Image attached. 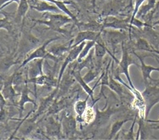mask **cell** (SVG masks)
Here are the masks:
<instances>
[{
  "instance_id": "obj_19",
  "label": "cell",
  "mask_w": 159,
  "mask_h": 140,
  "mask_svg": "<svg viewBox=\"0 0 159 140\" xmlns=\"http://www.w3.org/2000/svg\"><path fill=\"white\" fill-rule=\"evenodd\" d=\"M89 98V96H87V98H84V100H78L74 104V111L75 113L77 114V120L78 122H84V115L85 111L87 110V104H88Z\"/></svg>"
},
{
  "instance_id": "obj_22",
  "label": "cell",
  "mask_w": 159,
  "mask_h": 140,
  "mask_svg": "<svg viewBox=\"0 0 159 140\" xmlns=\"http://www.w3.org/2000/svg\"><path fill=\"white\" fill-rule=\"evenodd\" d=\"M134 119H131V118H126V119H123V120H118L114 121L113 123L111 124V133L110 135L108 138L109 139H111V138H115V136L117 135L120 130L122 129V127L124 126V124L128 122V121H130V120H133Z\"/></svg>"
},
{
  "instance_id": "obj_39",
  "label": "cell",
  "mask_w": 159,
  "mask_h": 140,
  "mask_svg": "<svg viewBox=\"0 0 159 140\" xmlns=\"http://www.w3.org/2000/svg\"><path fill=\"white\" fill-rule=\"evenodd\" d=\"M129 6H132V4H133V0H129Z\"/></svg>"
},
{
  "instance_id": "obj_35",
  "label": "cell",
  "mask_w": 159,
  "mask_h": 140,
  "mask_svg": "<svg viewBox=\"0 0 159 140\" xmlns=\"http://www.w3.org/2000/svg\"><path fill=\"white\" fill-rule=\"evenodd\" d=\"M146 122L148 123H155V124H159V119L158 120H149V119H146Z\"/></svg>"
},
{
  "instance_id": "obj_18",
  "label": "cell",
  "mask_w": 159,
  "mask_h": 140,
  "mask_svg": "<svg viewBox=\"0 0 159 140\" xmlns=\"http://www.w3.org/2000/svg\"><path fill=\"white\" fill-rule=\"evenodd\" d=\"M60 89L59 87H56L54 92H53L51 94H49V96H47L46 98H43L41 102H40V104H39V110L36 111V114H35V116L37 117H39L40 115H42L44 111H46V109H49V106L51 105V104L53 103V99L55 98V96L57 94V92L58 90Z\"/></svg>"
},
{
  "instance_id": "obj_14",
  "label": "cell",
  "mask_w": 159,
  "mask_h": 140,
  "mask_svg": "<svg viewBox=\"0 0 159 140\" xmlns=\"http://www.w3.org/2000/svg\"><path fill=\"white\" fill-rule=\"evenodd\" d=\"M20 98L18 102V105H19V119H13V120H20L22 117L23 111L25 110V104L26 103H33L34 104V106L37 107V104L35 103V101L30 98L29 96V88L27 87V83L23 87L21 93H20Z\"/></svg>"
},
{
  "instance_id": "obj_24",
  "label": "cell",
  "mask_w": 159,
  "mask_h": 140,
  "mask_svg": "<svg viewBox=\"0 0 159 140\" xmlns=\"http://www.w3.org/2000/svg\"><path fill=\"white\" fill-rule=\"evenodd\" d=\"M18 8L16 11V18L20 20L24 19L26 16V13L28 11V9L30 8V4L28 0H20V3H18Z\"/></svg>"
},
{
  "instance_id": "obj_27",
  "label": "cell",
  "mask_w": 159,
  "mask_h": 140,
  "mask_svg": "<svg viewBox=\"0 0 159 140\" xmlns=\"http://www.w3.org/2000/svg\"><path fill=\"white\" fill-rule=\"evenodd\" d=\"M136 49L139 50H142V51H146V52L152 53L154 48L146 39L139 38L136 42Z\"/></svg>"
},
{
  "instance_id": "obj_41",
  "label": "cell",
  "mask_w": 159,
  "mask_h": 140,
  "mask_svg": "<svg viewBox=\"0 0 159 140\" xmlns=\"http://www.w3.org/2000/svg\"><path fill=\"white\" fill-rule=\"evenodd\" d=\"M66 1H73V0H66Z\"/></svg>"
},
{
  "instance_id": "obj_20",
  "label": "cell",
  "mask_w": 159,
  "mask_h": 140,
  "mask_svg": "<svg viewBox=\"0 0 159 140\" xmlns=\"http://www.w3.org/2000/svg\"><path fill=\"white\" fill-rule=\"evenodd\" d=\"M67 105H68V99L61 98L60 101H57V98H55V101L48 109V116L57 114L60 111H62L63 110L66 109Z\"/></svg>"
},
{
  "instance_id": "obj_8",
  "label": "cell",
  "mask_w": 159,
  "mask_h": 140,
  "mask_svg": "<svg viewBox=\"0 0 159 140\" xmlns=\"http://www.w3.org/2000/svg\"><path fill=\"white\" fill-rule=\"evenodd\" d=\"M77 118L73 117L69 111H65L61 118V125L63 133L66 137L70 138L76 133L77 131Z\"/></svg>"
},
{
  "instance_id": "obj_37",
  "label": "cell",
  "mask_w": 159,
  "mask_h": 140,
  "mask_svg": "<svg viewBox=\"0 0 159 140\" xmlns=\"http://www.w3.org/2000/svg\"><path fill=\"white\" fill-rule=\"evenodd\" d=\"M157 25L159 26V20H157V21H155V22L152 23V26H157Z\"/></svg>"
},
{
  "instance_id": "obj_25",
  "label": "cell",
  "mask_w": 159,
  "mask_h": 140,
  "mask_svg": "<svg viewBox=\"0 0 159 140\" xmlns=\"http://www.w3.org/2000/svg\"><path fill=\"white\" fill-rule=\"evenodd\" d=\"M123 83L118 82L116 81V79L112 77V76L110 75V78H109V84H108V88H110L111 90L114 93H116L118 96L122 97L124 95V89H123Z\"/></svg>"
},
{
  "instance_id": "obj_28",
  "label": "cell",
  "mask_w": 159,
  "mask_h": 140,
  "mask_svg": "<svg viewBox=\"0 0 159 140\" xmlns=\"http://www.w3.org/2000/svg\"><path fill=\"white\" fill-rule=\"evenodd\" d=\"M96 77H97V72H94L93 69H89V72H87V74H85L83 77V78L87 83H89L93 80H94Z\"/></svg>"
},
{
  "instance_id": "obj_12",
  "label": "cell",
  "mask_w": 159,
  "mask_h": 140,
  "mask_svg": "<svg viewBox=\"0 0 159 140\" xmlns=\"http://www.w3.org/2000/svg\"><path fill=\"white\" fill-rule=\"evenodd\" d=\"M116 113L111 106H109L105 110L100 111L97 107H95V118H94V124L97 127H101L105 126L110 120L111 116Z\"/></svg>"
},
{
  "instance_id": "obj_3",
  "label": "cell",
  "mask_w": 159,
  "mask_h": 140,
  "mask_svg": "<svg viewBox=\"0 0 159 140\" xmlns=\"http://www.w3.org/2000/svg\"><path fill=\"white\" fill-rule=\"evenodd\" d=\"M59 37H55V38H50V39L47 40L42 46H40L39 48H37V49L30 54L29 55L27 56V58L24 59V61L22 62V64L20 65V66L19 67L20 68H22L24 67L25 65H27L28 63H30L31 61H33L34 59H52L55 62H59L60 61V59L57 57H55L51 54H49V51L47 50V47L49 45L50 42H54V41H56V40H58Z\"/></svg>"
},
{
  "instance_id": "obj_42",
  "label": "cell",
  "mask_w": 159,
  "mask_h": 140,
  "mask_svg": "<svg viewBox=\"0 0 159 140\" xmlns=\"http://www.w3.org/2000/svg\"><path fill=\"white\" fill-rule=\"evenodd\" d=\"M62 1H66V0H62Z\"/></svg>"
},
{
  "instance_id": "obj_23",
  "label": "cell",
  "mask_w": 159,
  "mask_h": 140,
  "mask_svg": "<svg viewBox=\"0 0 159 140\" xmlns=\"http://www.w3.org/2000/svg\"><path fill=\"white\" fill-rule=\"evenodd\" d=\"M78 28L80 31H92V32H102L103 31V26L102 24L96 22V21H92L88 23H79L78 25Z\"/></svg>"
},
{
  "instance_id": "obj_5",
  "label": "cell",
  "mask_w": 159,
  "mask_h": 140,
  "mask_svg": "<svg viewBox=\"0 0 159 140\" xmlns=\"http://www.w3.org/2000/svg\"><path fill=\"white\" fill-rule=\"evenodd\" d=\"M146 104V119L149 116L153 106L159 103V87L155 85H146V89L141 93Z\"/></svg>"
},
{
  "instance_id": "obj_38",
  "label": "cell",
  "mask_w": 159,
  "mask_h": 140,
  "mask_svg": "<svg viewBox=\"0 0 159 140\" xmlns=\"http://www.w3.org/2000/svg\"><path fill=\"white\" fill-rule=\"evenodd\" d=\"M152 129H155V130H159V126H155V127H152Z\"/></svg>"
},
{
  "instance_id": "obj_13",
  "label": "cell",
  "mask_w": 159,
  "mask_h": 140,
  "mask_svg": "<svg viewBox=\"0 0 159 140\" xmlns=\"http://www.w3.org/2000/svg\"><path fill=\"white\" fill-rule=\"evenodd\" d=\"M102 32L97 33V32H92V31H80L75 37L72 43V48L76 46L79 45L80 43L87 41H92V40H96L101 36Z\"/></svg>"
},
{
  "instance_id": "obj_32",
  "label": "cell",
  "mask_w": 159,
  "mask_h": 140,
  "mask_svg": "<svg viewBox=\"0 0 159 140\" xmlns=\"http://www.w3.org/2000/svg\"><path fill=\"white\" fill-rule=\"evenodd\" d=\"M12 78H13V85L15 87H16L18 85L21 84L23 81L22 74L19 73V72H16L12 75Z\"/></svg>"
},
{
  "instance_id": "obj_7",
  "label": "cell",
  "mask_w": 159,
  "mask_h": 140,
  "mask_svg": "<svg viewBox=\"0 0 159 140\" xmlns=\"http://www.w3.org/2000/svg\"><path fill=\"white\" fill-rule=\"evenodd\" d=\"M86 42H82L79 45L71 48V50L68 52V55H67V56L65 58V60H64L63 64H62L61 68L60 70V73H59L58 79H57V80H58L59 88H60V83H61V78L62 77H63L64 72H65V70L66 69V67L68 66L69 64H71L72 62H74L76 59H78V56L81 54L82 50H83L85 44H86Z\"/></svg>"
},
{
  "instance_id": "obj_30",
  "label": "cell",
  "mask_w": 159,
  "mask_h": 140,
  "mask_svg": "<svg viewBox=\"0 0 159 140\" xmlns=\"http://www.w3.org/2000/svg\"><path fill=\"white\" fill-rule=\"evenodd\" d=\"M1 28L3 29L6 30L8 33H11V31H12V25H11V23L9 20H8V18L7 17H4V18H2L1 19Z\"/></svg>"
},
{
  "instance_id": "obj_21",
  "label": "cell",
  "mask_w": 159,
  "mask_h": 140,
  "mask_svg": "<svg viewBox=\"0 0 159 140\" xmlns=\"http://www.w3.org/2000/svg\"><path fill=\"white\" fill-rule=\"evenodd\" d=\"M157 0H147L146 4H142L137 13V16L141 19H145L146 16L155 8Z\"/></svg>"
},
{
  "instance_id": "obj_4",
  "label": "cell",
  "mask_w": 159,
  "mask_h": 140,
  "mask_svg": "<svg viewBox=\"0 0 159 140\" xmlns=\"http://www.w3.org/2000/svg\"><path fill=\"white\" fill-rule=\"evenodd\" d=\"M101 37L106 45H110L112 49V52L116 54L117 46L123 43L128 37V35L125 30L114 29V31H102Z\"/></svg>"
},
{
  "instance_id": "obj_36",
  "label": "cell",
  "mask_w": 159,
  "mask_h": 140,
  "mask_svg": "<svg viewBox=\"0 0 159 140\" xmlns=\"http://www.w3.org/2000/svg\"><path fill=\"white\" fill-rule=\"evenodd\" d=\"M152 53H155V54H157V55H159V50H158V49H155V48L153 49V52Z\"/></svg>"
},
{
  "instance_id": "obj_15",
  "label": "cell",
  "mask_w": 159,
  "mask_h": 140,
  "mask_svg": "<svg viewBox=\"0 0 159 140\" xmlns=\"http://www.w3.org/2000/svg\"><path fill=\"white\" fill-rule=\"evenodd\" d=\"M72 43H73V40H71L65 44H55V45L51 46L48 49V51H49V54H51L55 57L61 59L66 53L69 52L71 50V49L72 48Z\"/></svg>"
},
{
  "instance_id": "obj_40",
  "label": "cell",
  "mask_w": 159,
  "mask_h": 140,
  "mask_svg": "<svg viewBox=\"0 0 159 140\" xmlns=\"http://www.w3.org/2000/svg\"><path fill=\"white\" fill-rule=\"evenodd\" d=\"M152 54H153V55L156 56L157 58H158V59H159V55H157V54H155V53H152Z\"/></svg>"
},
{
  "instance_id": "obj_10",
  "label": "cell",
  "mask_w": 159,
  "mask_h": 140,
  "mask_svg": "<svg viewBox=\"0 0 159 140\" xmlns=\"http://www.w3.org/2000/svg\"><path fill=\"white\" fill-rule=\"evenodd\" d=\"M134 55L136 56L137 58L139 59L140 62V69L142 73L143 81L145 82V85L149 84V83H152V81H154V79L152 77V72H159V67H154L152 65H146L145 61H144V57L145 56H140L139 55H137L134 52Z\"/></svg>"
},
{
  "instance_id": "obj_11",
  "label": "cell",
  "mask_w": 159,
  "mask_h": 140,
  "mask_svg": "<svg viewBox=\"0 0 159 140\" xmlns=\"http://www.w3.org/2000/svg\"><path fill=\"white\" fill-rule=\"evenodd\" d=\"M49 2L44 0H33V3H29L30 8L40 13H59L61 10L56 5L49 4Z\"/></svg>"
},
{
  "instance_id": "obj_34",
  "label": "cell",
  "mask_w": 159,
  "mask_h": 140,
  "mask_svg": "<svg viewBox=\"0 0 159 140\" xmlns=\"http://www.w3.org/2000/svg\"><path fill=\"white\" fill-rule=\"evenodd\" d=\"M153 57H154V58L156 59V60L158 62V64H159V59H158V58H157L156 56H154V55H153ZM150 84L155 85V86H157V87H159V78L157 79V80H154V81H152V83H150Z\"/></svg>"
},
{
  "instance_id": "obj_9",
  "label": "cell",
  "mask_w": 159,
  "mask_h": 140,
  "mask_svg": "<svg viewBox=\"0 0 159 140\" xmlns=\"http://www.w3.org/2000/svg\"><path fill=\"white\" fill-rule=\"evenodd\" d=\"M45 129L46 134L51 138H61V134L63 133L61 121L56 120L53 116H49L46 120Z\"/></svg>"
},
{
  "instance_id": "obj_26",
  "label": "cell",
  "mask_w": 159,
  "mask_h": 140,
  "mask_svg": "<svg viewBox=\"0 0 159 140\" xmlns=\"http://www.w3.org/2000/svg\"><path fill=\"white\" fill-rule=\"evenodd\" d=\"M95 42L96 41L95 40H92V41H87L86 42V44L84 47V49L82 50L81 54L79 55L78 58V62H81L83 59H84L85 57H87L89 55V51L91 50L92 48H94V44H95Z\"/></svg>"
},
{
  "instance_id": "obj_29",
  "label": "cell",
  "mask_w": 159,
  "mask_h": 140,
  "mask_svg": "<svg viewBox=\"0 0 159 140\" xmlns=\"http://www.w3.org/2000/svg\"><path fill=\"white\" fill-rule=\"evenodd\" d=\"M146 0H135V3H134V11H133V14H132V15L130 17V20H133L134 18H136V15H137V13H138V11L140 10V6L142 5L144 2H145Z\"/></svg>"
},
{
  "instance_id": "obj_31",
  "label": "cell",
  "mask_w": 159,
  "mask_h": 140,
  "mask_svg": "<svg viewBox=\"0 0 159 140\" xmlns=\"http://www.w3.org/2000/svg\"><path fill=\"white\" fill-rule=\"evenodd\" d=\"M137 122V116L134 118V120H132V125L130 127L129 130L128 132V133H126V136L124 137L125 139H135L134 134V124Z\"/></svg>"
},
{
  "instance_id": "obj_1",
  "label": "cell",
  "mask_w": 159,
  "mask_h": 140,
  "mask_svg": "<svg viewBox=\"0 0 159 140\" xmlns=\"http://www.w3.org/2000/svg\"><path fill=\"white\" fill-rule=\"evenodd\" d=\"M121 47H122V50H123V55H122V59H121L119 64H118V67L116 70V72L114 74H117V75H120V74H124L126 77L127 80L129 81V84L132 88L134 90V94L135 96H141V93L138 92L136 88H134L131 77L129 75V66L131 65H135L137 67H140V64L137 63L135 60H134V59L129 55V54L128 52V50L125 49V45H124V42L123 43H121Z\"/></svg>"
},
{
  "instance_id": "obj_16",
  "label": "cell",
  "mask_w": 159,
  "mask_h": 140,
  "mask_svg": "<svg viewBox=\"0 0 159 140\" xmlns=\"http://www.w3.org/2000/svg\"><path fill=\"white\" fill-rule=\"evenodd\" d=\"M72 72H73V71H72ZM73 76H74L76 81H78V83H79V85L81 86V88L84 89V91L89 96V98H90L91 100H92L91 106H93V105L95 104V102L99 100V98L95 99L94 97V89H95V88H94H94H90V87L89 86V83H87V82L84 80V78L81 77V73H78V72H73Z\"/></svg>"
},
{
  "instance_id": "obj_33",
  "label": "cell",
  "mask_w": 159,
  "mask_h": 140,
  "mask_svg": "<svg viewBox=\"0 0 159 140\" xmlns=\"http://www.w3.org/2000/svg\"><path fill=\"white\" fill-rule=\"evenodd\" d=\"M20 0H1V10H3V8H5L7 5H9L10 3H19Z\"/></svg>"
},
{
  "instance_id": "obj_2",
  "label": "cell",
  "mask_w": 159,
  "mask_h": 140,
  "mask_svg": "<svg viewBox=\"0 0 159 140\" xmlns=\"http://www.w3.org/2000/svg\"><path fill=\"white\" fill-rule=\"evenodd\" d=\"M46 16L49 18V20H33V21L42 24L44 26H47L49 29L55 31L56 33H60L61 34H67L66 30L62 29V27L71 23L74 20L71 19V17L68 16L67 15H61L59 13H46Z\"/></svg>"
},
{
  "instance_id": "obj_17",
  "label": "cell",
  "mask_w": 159,
  "mask_h": 140,
  "mask_svg": "<svg viewBox=\"0 0 159 140\" xmlns=\"http://www.w3.org/2000/svg\"><path fill=\"white\" fill-rule=\"evenodd\" d=\"M45 59H37L33 60L32 64L30 65L28 68V78H34L39 76L44 75L43 65Z\"/></svg>"
},
{
  "instance_id": "obj_6",
  "label": "cell",
  "mask_w": 159,
  "mask_h": 140,
  "mask_svg": "<svg viewBox=\"0 0 159 140\" xmlns=\"http://www.w3.org/2000/svg\"><path fill=\"white\" fill-rule=\"evenodd\" d=\"M129 19H118L117 17L108 15L104 19L102 23L103 29L105 28H113L115 30H125V31H131L134 28V26L130 25Z\"/></svg>"
}]
</instances>
